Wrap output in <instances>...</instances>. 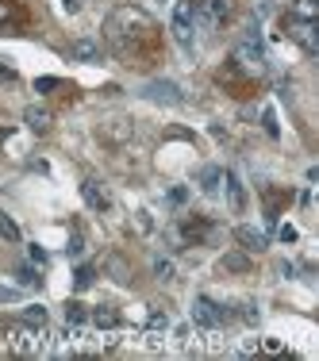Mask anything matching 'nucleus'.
<instances>
[{
    "label": "nucleus",
    "instance_id": "nucleus-25",
    "mask_svg": "<svg viewBox=\"0 0 319 361\" xmlns=\"http://www.w3.org/2000/svg\"><path fill=\"white\" fill-rule=\"evenodd\" d=\"M154 273H158V281H174V262L158 257V262H154Z\"/></svg>",
    "mask_w": 319,
    "mask_h": 361
},
{
    "label": "nucleus",
    "instance_id": "nucleus-20",
    "mask_svg": "<svg viewBox=\"0 0 319 361\" xmlns=\"http://www.w3.org/2000/svg\"><path fill=\"white\" fill-rule=\"evenodd\" d=\"M73 58H77V62H97V58H100V47H97L92 39H77V42H73Z\"/></svg>",
    "mask_w": 319,
    "mask_h": 361
},
{
    "label": "nucleus",
    "instance_id": "nucleus-21",
    "mask_svg": "<svg viewBox=\"0 0 319 361\" xmlns=\"http://www.w3.org/2000/svg\"><path fill=\"white\" fill-rule=\"evenodd\" d=\"M219 180H223V169H215V166L200 169V188L204 192H219Z\"/></svg>",
    "mask_w": 319,
    "mask_h": 361
},
{
    "label": "nucleus",
    "instance_id": "nucleus-28",
    "mask_svg": "<svg viewBox=\"0 0 319 361\" xmlns=\"http://www.w3.org/2000/svg\"><path fill=\"white\" fill-rule=\"evenodd\" d=\"M92 285V265H81L77 269V288H89Z\"/></svg>",
    "mask_w": 319,
    "mask_h": 361
},
{
    "label": "nucleus",
    "instance_id": "nucleus-13",
    "mask_svg": "<svg viewBox=\"0 0 319 361\" xmlns=\"http://www.w3.org/2000/svg\"><path fill=\"white\" fill-rule=\"evenodd\" d=\"M81 196H85V204H89L92 212H108V208H112V196H108V188L100 185V180H92V177L81 185Z\"/></svg>",
    "mask_w": 319,
    "mask_h": 361
},
{
    "label": "nucleus",
    "instance_id": "nucleus-26",
    "mask_svg": "<svg viewBox=\"0 0 319 361\" xmlns=\"http://www.w3.org/2000/svg\"><path fill=\"white\" fill-rule=\"evenodd\" d=\"M16 277H20V285H23V288H35V285H39V273L31 269V265H23V269L16 273Z\"/></svg>",
    "mask_w": 319,
    "mask_h": 361
},
{
    "label": "nucleus",
    "instance_id": "nucleus-2",
    "mask_svg": "<svg viewBox=\"0 0 319 361\" xmlns=\"http://www.w3.org/2000/svg\"><path fill=\"white\" fill-rule=\"evenodd\" d=\"M0 338H4V350L16 357H28V354H47L50 350V331L47 323L35 326L28 319H4L0 323Z\"/></svg>",
    "mask_w": 319,
    "mask_h": 361
},
{
    "label": "nucleus",
    "instance_id": "nucleus-23",
    "mask_svg": "<svg viewBox=\"0 0 319 361\" xmlns=\"http://www.w3.org/2000/svg\"><path fill=\"white\" fill-rule=\"evenodd\" d=\"M66 319H70V326H81V323H85V307L77 304V300H70V304H66Z\"/></svg>",
    "mask_w": 319,
    "mask_h": 361
},
{
    "label": "nucleus",
    "instance_id": "nucleus-19",
    "mask_svg": "<svg viewBox=\"0 0 319 361\" xmlns=\"http://www.w3.org/2000/svg\"><path fill=\"white\" fill-rule=\"evenodd\" d=\"M289 16H296V20H319V0H292Z\"/></svg>",
    "mask_w": 319,
    "mask_h": 361
},
{
    "label": "nucleus",
    "instance_id": "nucleus-14",
    "mask_svg": "<svg viewBox=\"0 0 319 361\" xmlns=\"http://www.w3.org/2000/svg\"><path fill=\"white\" fill-rule=\"evenodd\" d=\"M23 123L31 127L35 135H47L50 131V123H54V116H50L47 108H39V104H31L28 111H23Z\"/></svg>",
    "mask_w": 319,
    "mask_h": 361
},
{
    "label": "nucleus",
    "instance_id": "nucleus-17",
    "mask_svg": "<svg viewBox=\"0 0 319 361\" xmlns=\"http://www.w3.org/2000/svg\"><path fill=\"white\" fill-rule=\"evenodd\" d=\"M219 269H223V273H243V277H250L254 262H250L246 254H223V257H219Z\"/></svg>",
    "mask_w": 319,
    "mask_h": 361
},
{
    "label": "nucleus",
    "instance_id": "nucleus-16",
    "mask_svg": "<svg viewBox=\"0 0 319 361\" xmlns=\"http://www.w3.org/2000/svg\"><path fill=\"white\" fill-rule=\"evenodd\" d=\"M235 238L243 243V250H250V254H262L265 250V235H262V231H254V227H239Z\"/></svg>",
    "mask_w": 319,
    "mask_h": 361
},
{
    "label": "nucleus",
    "instance_id": "nucleus-29",
    "mask_svg": "<svg viewBox=\"0 0 319 361\" xmlns=\"http://www.w3.org/2000/svg\"><path fill=\"white\" fill-rule=\"evenodd\" d=\"M16 66H8V58H0V81H16Z\"/></svg>",
    "mask_w": 319,
    "mask_h": 361
},
{
    "label": "nucleus",
    "instance_id": "nucleus-6",
    "mask_svg": "<svg viewBox=\"0 0 319 361\" xmlns=\"http://www.w3.org/2000/svg\"><path fill=\"white\" fill-rule=\"evenodd\" d=\"M235 58L246 66L250 73H258V77H262V70H265V47H262V35H258V27H254V23H250V27H246V35L239 39Z\"/></svg>",
    "mask_w": 319,
    "mask_h": 361
},
{
    "label": "nucleus",
    "instance_id": "nucleus-11",
    "mask_svg": "<svg viewBox=\"0 0 319 361\" xmlns=\"http://www.w3.org/2000/svg\"><path fill=\"white\" fill-rule=\"evenodd\" d=\"M143 92H146V100H154V104H169V108L181 104V89L174 81H150Z\"/></svg>",
    "mask_w": 319,
    "mask_h": 361
},
{
    "label": "nucleus",
    "instance_id": "nucleus-30",
    "mask_svg": "<svg viewBox=\"0 0 319 361\" xmlns=\"http://www.w3.org/2000/svg\"><path fill=\"white\" fill-rule=\"evenodd\" d=\"M265 131H270V135H277V116H273V108H265Z\"/></svg>",
    "mask_w": 319,
    "mask_h": 361
},
{
    "label": "nucleus",
    "instance_id": "nucleus-27",
    "mask_svg": "<svg viewBox=\"0 0 319 361\" xmlns=\"http://www.w3.org/2000/svg\"><path fill=\"white\" fill-rule=\"evenodd\" d=\"M62 85H66V81H58V77H39L35 89H39V92H50V89H62Z\"/></svg>",
    "mask_w": 319,
    "mask_h": 361
},
{
    "label": "nucleus",
    "instance_id": "nucleus-10",
    "mask_svg": "<svg viewBox=\"0 0 319 361\" xmlns=\"http://www.w3.org/2000/svg\"><path fill=\"white\" fill-rule=\"evenodd\" d=\"M262 200H265V216L277 219L284 208L292 204V188H277V185H265L262 188Z\"/></svg>",
    "mask_w": 319,
    "mask_h": 361
},
{
    "label": "nucleus",
    "instance_id": "nucleus-5",
    "mask_svg": "<svg viewBox=\"0 0 319 361\" xmlns=\"http://www.w3.org/2000/svg\"><path fill=\"white\" fill-rule=\"evenodd\" d=\"M281 27H284V35L304 50V54H315V50H319V20H296V16L284 12Z\"/></svg>",
    "mask_w": 319,
    "mask_h": 361
},
{
    "label": "nucleus",
    "instance_id": "nucleus-18",
    "mask_svg": "<svg viewBox=\"0 0 319 361\" xmlns=\"http://www.w3.org/2000/svg\"><path fill=\"white\" fill-rule=\"evenodd\" d=\"M92 323H97L100 331H112V326H119V312L112 304H100V307H92Z\"/></svg>",
    "mask_w": 319,
    "mask_h": 361
},
{
    "label": "nucleus",
    "instance_id": "nucleus-32",
    "mask_svg": "<svg viewBox=\"0 0 319 361\" xmlns=\"http://www.w3.org/2000/svg\"><path fill=\"white\" fill-rule=\"evenodd\" d=\"M62 8H66V12H70V16H73V12H77V8H81V0H62Z\"/></svg>",
    "mask_w": 319,
    "mask_h": 361
},
{
    "label": "nucleus",
    "instance_id": "nucleus-24",
    "mask_svg": "<svg viewBox=\"0 0 319 361\" xmlns=\"http://www.w3.org/2000/svg\"><path fill=\"white\" fill-rule=\"evenodd\" d=\"M23 319H28V323H35V326H42V323H47V307H39V304H31V307H28V312H23Z\"/></svg>",
    "mask_w": 319,
    "mask_h": 361
},
{
    "label": "nucleus",
    "instance_id": "nucleus-4",
    "mask_svg": "<svg viewBox=\"0 0 319 361\" xmlns=\"http://www.w3.org/2000/svg\"><path fill=\"white\" fill-rule=\"evenodd\" d=\"M188 12H193L196 31L212 35V31H219L223 23L231 20V12H235V0H188Z\"/></svg>",
    "mask_w": 319,
    "mask_h": 361
},
{
    "label": "nucleus",
    "instance_id": "nucleus-7",
    "mask_svg": "<svg viewBox=\"0 0 319 361\" xmlns=\"http://www.w3.org/2000/svg\"><path fill=\"white\" fill-rule=\"evenodd\" d=\"M31 27V8L23 0H0V35H20Z\"/></svg>",
    "mask_w": 319,
    "mask_h": 361
},
{
    "label": "nucleus",
    "instance_id": "nucleus-1",
    "mask_svg": "<svg viewBox=\"0 0 319 361\" xmlns=\"http://www.w3.org/2000/svg\"><path fill=\"white\" fill-rule=\"evenodd\" d=\"M104 42L119 66L127 70H154L166 54V35L158 20L135 4H119L104 20Z\"/></svg>",
    "mask_w": 319,
    "mask_h": 361
},
{
    "label": "nucleus",
    "instance_id": "nucleus-3",
    "mask_svg": "<svg viewBox=\"0 0 319 361\" xmlns=\"http://www.w3.org/2000/svg\"><path fill=\"white\" fill-rule=\"evenodd\" d=\"M215 85H219L227 97H235V100H250V97H258V89H262V77L250 73L246 66L239 62L235 54H231L227 62L215 70Z\"/></svg>",
    "mask_w": 319,
    "mask_h": 361
},
{
    "label": "nucleus",
    "instance_id": "nucleus-22",
    "mask_svg": "<svg viewBox=\"0 0 319 361\" xmlns=\"http://www.w3.org/2000/svg\"><path fill=\"white\" fill-rule=\"evenodd\" d=\"M0 238H8V243H20V227H16L12 219L0 212Z\"/></svg>",
    "mask_w": 319,
    "mask_h": 361
},
{
    "label": "nucleus",
    "instance_id": "nucleus-31",
    "mask_svg": "<svg viewBox=\"0 0 319 361\" xmlns=\"http://www.w3.org/2000/svg\"><path fill=\"white\" fill-rule=\"evenodd\" d=\"M281 238L284 243H296V227H281Z\"/></svg>",
    "mask_w": 319,
    "mask_h": 361
},
{
    "label": "nucleus",
    "instance_id": "nucleus-9",
    "mask_svg": "<svg viewBox=\"0 0 319 361\" xmlns=\"http://www.w3.org/2000/svg\"><path fill=\"white\" fill-rule=\"evenodd\" d=\"M193 319L200 323V326H208V331H215V326H223V323L231 319V312H227V307H219V304H215V300H208V296H196Z\"/></svg>",
    "mask_w": 319,
    "mask_h": 361
},
{
    "label": "nucleus",
    "instance_id": "nucleus-15",
    "mask_svg": "<svg viewBox=\"0 0 319 361\" xmlns=\"http://www.w3.org/2000/svg\"><path fill=\"white\" fill-rule=\"evenodd\" d=\"M219 188H223V196H227V204H231V212H243V185H239V177L231 173H223V180H219Z\"/></svg>",
    "mask_w": 319,
    "mask_h": 361
},
{
    "label": "nucleus",
    "instance_id": "nucleus-12",
    "mask_svg": "<svg viewBox=\"0 0 319 361\" xmlns=\"http://www.w3.org/2000/svg\"><path fill=\"white\" fill-rule=\"evenodd\" d=\"M208 235H212V223L204 219V216H185V219H181V238H185L188 246L204 243Z\"/></svg>",
    "mask_w": 319,
    "mask_h": 361
},
{
    "label": "nucleus",
    "instance_id": "nucleus-8",
    "mask_svg": "<svg viewBox=\"0 0 319 361\" xmlns=\"http://www.w3.org/2000/svg\"><path fill=\"white\" fill-rule=\"evenodd\" d=\"M169 31H174L177 47L181 50H193V39H196V23H193V12H188V0H181L174 8V20H169Z\"/></svg>",
    "mask_w": 319,
    "mask_h": 361
}]
</instances>
